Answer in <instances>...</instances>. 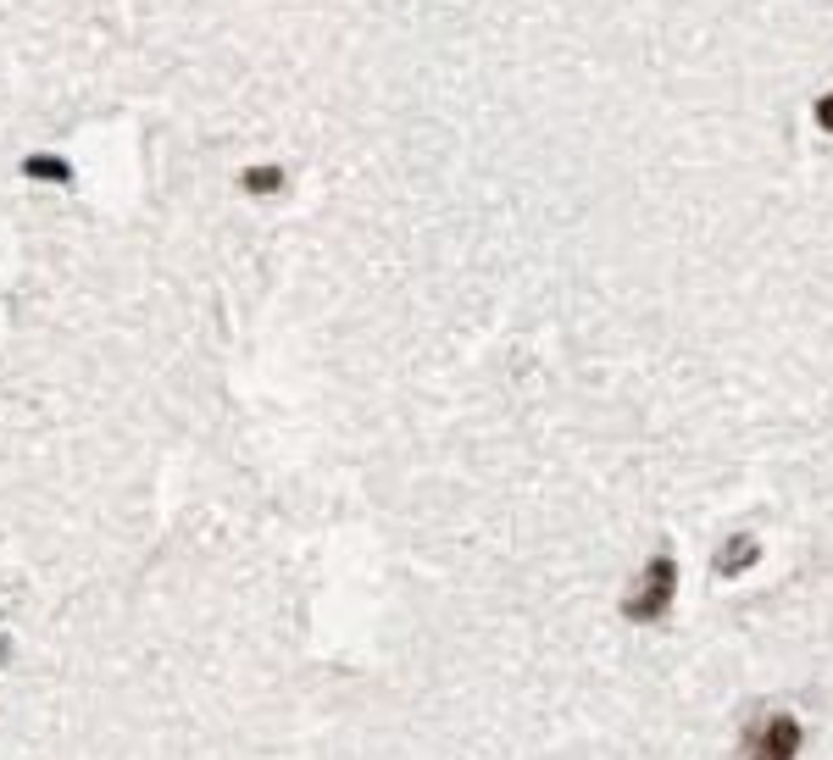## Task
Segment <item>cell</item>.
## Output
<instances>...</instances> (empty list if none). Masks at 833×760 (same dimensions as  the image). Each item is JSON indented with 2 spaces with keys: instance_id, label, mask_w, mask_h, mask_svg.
I'll return each mask as SVG.
<instances>
[{
  "instance_id": "cell-1",
  "label": "cell",
  "mask_w": 833,
  "mask_h": 760,
  "mask_svg": "<svg viewBox=\"0 0 833 760\" xmlns=\"http://www.w3.org/2000/svg\"><path fill=\"white\" fill-rule=\"evenodd\" d=\"M673 595H678V566H673V555H655V561H644V572L623 595V617L650 627V622H661L666 611H673Z\"/></svg>"
},
{
  "instance_id": "cell-2",
  "label": "cell",
  "mask_w": 833,
  "mask_h": 760,
  "mask_svg": "<svg viewBox=\"0 0 833 760\" xmlns=\"http://www.w3.org/2000/svg\"><path fill=\"white\" fill-rule=\"evenodd\" d=\"M800 755V722L789 711H767L744 727L739 760H795Z\"/></svg>"
},
{
  "instance_id": "cell-3",
  "label": "cell",
  "mask_w": 833,
  "mask_h": 760,
  "mask_svg": "<svg viewBox=\"0 0 833 760\" xmlns=\"http://www.w3.org/2000/svg\"><path fill=\"white\" fill-rule=\"evenodd\" d=\"M756 555H762L756 539H728V544L717 550V577H739L744 566H756Z\"/></svg>"
},
{
  "instance_id": "cell-4",
  "label": "cell",
  "mask_w": 833,
  "mask_h": 760,
  "mask_svg": "<svg viewBox=\"0 0 833 760\" xmlns=\"http://www.w3.org/2000/svg\"><path fill=\"white\" fill-rule=\"evenodd\" d=\"M23 173H28V179H39V184H67V179H72V166H67L61 156H28V161H23Z\"/></svg>"
},
{
  "instance_id": "cell-5",
  "label": "cell",
  "mask_w": 833,
  "mask_h": 760,
  "mask_svg": "<svg viewBox=\"0 0 833 760\" xmlns=\"http://www.w3.org/2000/svg\"><path fill=\"white\" fill-rule=\"evenodd\" d=\"M244 189H250V195H278V189H284V173H278V166H250Z\"/></svg>"
},
{
  "instance_id": "cell-6",
  "label": "cell",
  "mask_w": 833,
  "mask_h": 760,
  "mask_svg": "<svg viewBox=\"0 0 833 760\" xmlns=\"http://www.w3.org/2000/svg\"><path fill=\"white\" fill-rule=\"evenodd\" d=\"M811 112H817V128H822V134H833V95H817V106H811Z\"/></svg>"
},
{
  "instance_id": "cell-7",
  "label": "cell",
  "mask_w": 833,
  "mask_h": 760,
  "mask_svg": "<svg viewBox=\"0 0 833 760\" xmlns=\"http://www.w3.org/2000/svg\"><path fill=\"white\" fill-rule=\"evenodd\" d=\"M0 660H7V638H0Z\"/></svg>"
}]
</instances>
